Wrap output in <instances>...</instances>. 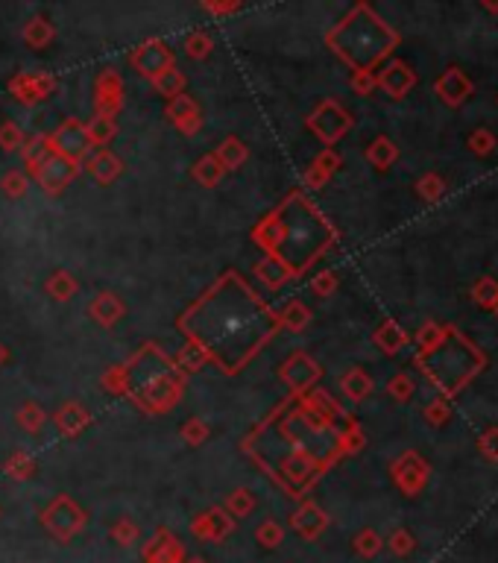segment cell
Segmentation results:
<instances>
[{"mask_svg": "<svg viewBox=\"0 0 498 563\" xmlns=\"http://www.w3.org/2000/svg\"><path fill=\"white\" fill-rule=\"evenodd\" d=\"M123 373H127V399L153 417L179 405L188 379L156 344H144L129 361H123Z\"/></svg>", "mask_w": 498, "mask_h": 563, "instance_id": "obj_1", "label": "cell"}, {"mask_svg": "<svg viewBox=\"0 0 498 563\" xmlns=\"http://www.w3.org/2000/svg\"><path fill=\"white\" fill-rule=\"evenodd\" d=\"M398 42V35L384 24L367 4H358L349 15L329 30L326 44L338 53L355 73H372V68L384 62Z\"/></svg>", "mask_w": 498, "mask_h": 563, "instance_id": "obj_2", "label": "cell"}, {"mask_svg": "<svg viewBox=\"0 0 498 563\" xmlns=\"http://www.w3.org/2000/svg\"><path fill=\"white\" fill-rule=\"evenodd\" d=\"M419 367L428 373V379L434 384H440L443 391L452 396L484 367V355L466 341V337L443 329L437 341L419 353Z\"/></svg>", "mask_w": 498, "mask_h": 563, "instance_id": "obj_3", "label": "cell"}, {"mask_svg": "<svg viewBox=\"0 0 498 563\" xmlns=\"http://www.w3.org/2000/svg\"><path fill=\"white\" fill-rule=\"evenodd\" d=\"M85 525H89V514H85V508L68 493H59L53 502L42 510V529L53 537L56 543H71L73 537L85 531Z\"/></svg>", "mask_w": 498, "mask_h": 563, "instance_id": "obj_4", "label": "cell"}, {"mask_svg": "<svg viewBox=\"0 0 498 563\" xmlns=\"http://www.w3.org/2000/svg\"><path fill=\"white\" fill-rule=\"evenodd\" d=\"M305 127L331 150L349 130H352V115H349L338 100H322V103L308 115Z\"/></svg>", "mask_w": 498, "mask_h": 563, "instance_id": "obj_5", "label": "cell"}, {"mask_svg": "<svg viewBox=\"0 0 498 563\" xmlns=\"http://www.w3.org/2000/svg\"><path fill=\"white\" fill-rule=\"evenodd\" d=\"M129 68L139 73V77L153 83L158 73L177 68V50H173L165 39H147L139 47H132Z\"/></svg>", "mask_w": 498, "mask_h": 563, "instance_id": "obj_6", "label": "cell"}, {"mask_svg": "<svg viewBox=\"0 0 498 563\" xmlns=\"http://www.w3.org/2000/svg\"><path fill=\"white\" fill-rule=\"evenodd\" d=\"M320 375H322V367L305 353V349H299V353H293V355L279 367V379H282V384L291 391L293 399L305 396L308 391H314V384L320 382Z\"/></svg>", "mask_w": 498, "mask_h": 563, "instance_id": "obj_7", "label": "cell"}, {"mask_svg": "<svg viewBox=\"0 0 498 563\" xmlns=\"http://www.w3.org/2000/svg\"><path fill=\"white\" fill-rule=\"evenodd\" d=\"M50 153H56L68 161H77L82 165L85 156L91 153V144H89V135H85V123L77 121V118H68L62 121L59 127L50 132Z\"/></svg>", "mask_w": 498, "mask_h": 563, "instance_id": "obj_8", "label": "cell"}, {"mask_svg": "<svg viewBox=\"0 0 498 563\" xmlns=\"http://www.w3.org/2000/svg\"><path fill=\"white\" fill-rule=\"evenodd\" d=\"M91 103H94V115H100V118L115 121L120 115V109H123V77L115 68H103L97 73Z\"/></svg>", "mask_w": 498, "mask_h": 563, "instance_id": "obj_9", "label": "cell"}, {"mask_svg": "<svg viewBox=\"0 0 498 563\" xmlns=\"http://www.w3.org/2000/svg\"><path fill=\"white\" fill-rule=\"evenodd\" d=\"M56 77L53 73H27V71H21L15 73V77L9 80V94L18 100L21 106H39L44 103L47 97H53L56 94Z\"/></svg>", "mask_w": 498, "mask_h": 563, "instance_id": "obj_10", "label": "cell"}, {"mask_svg": "<svg viewBox=\"0 0 498 563\" xmlns=\"http://www.w3.org/2000/svg\"><path fill=\"white\" fill-rule=\"evenodd\" d=\"M80 170H82V165H77V161H68L56 153H50L44 159V165L35 170V182L42 185V191L47 197H59L73 180L80 177Z\"/></svg>", "mask_w": 498, "mask_h": 563, "instance_id": "obj_11", "label": "cell"}, {"mask_svg": "<svg viewBox=\"0 0 498 563\" xmlns=\"http://www.w3.org/2000/svg\"><path fill=\"white\" fill-rule=\"evenodd\" d=\"M235 531V519L223 508H208L191 519V534L199 543H223Z\"/></svg>", "mask_w": 498, "mask_h": 563, "instance_id": "obj_12", "label": "cell"}, {"mask_svg": "<svg viewBox=\"0 0 498 563\" xmlns=\"http://www.w3.org/2000/svg\"><path fill=\"white\" fill-rule=\"evenodd\" d=\"M185 546L173 531L158 529L141 548V560L144 563H185Z\"/></svg>", "mask_w": 498, "mask_h": 563, "instance_id": "obj_13", "label": "cell"}, {"mask_svg": "<svg viewBox=\"0 0 498 563\" xmlns=\"http://www.w3.org/2000/svg\"><path fill=\"white\" fill-rule=\"evenodd\" d=\"M165 118L177 127L182 135H196L199 130H203V112H199V103L191 97V94H179L168 100L165 106Z\"/></svg>", "mask_w": 498, "mask_h": 563, "instance_id": "obj_14", "label": "cell"}, {"mask_svg": "<svg viewBox=\"0 0 498 563\" xmlns=\"http://www.w3.org/2000/svg\"><path fill=\"white\" fill-rule=\"evenodd\" d=\"M291 529L302 537V540H317V537L329 529V517L317 502L305 499V502H299V508L291 514Z\"/></svg>", "mask_w": 498, "mask_h": 563, "instance_id": "obj_15", "label": "cell"}, {"mask_svg": "<svg viewBox=\"0 0 498 563\" xmlns=\"http://www.w3.org/2000/svg\"><path fill=\"white\" fill-rule=\"evenodd\" d=\"M253 277H255L261 285H264L267 291H279L282 285H288V282L299 279V277H296V270H293L284 258H279V256H264L261 261H255V265H253Z\"/></svg>", "mask_w": 498, "mask_h": 563, "instance_id": "obj_16", "label": "cell"}, {"mask_svg": "<svg viewBox=\"0 0 498 563\" xmlns=\"http://www.w3.org/2000/svg\"><path fill=\"white\" fill-rule=\"evenodd\" d=\"M82 168L89 170V177L97 182V185H111L120 180L123 173V161L120 156H115L111 150H91L89 156H85Z\"/></svg>", "mask_w": 498, "mask_h": 563, "instance_id": "obj_17", "label": "cell"}, {"mask_svg": "<svg viewBox=\"0 0 498 563\" xmlns=\"http://www.w3.org/2000/svg\"><path fill=\"white\" fill-rule=\"evenodd\" d=\"M53 425L62 437H80L91 425V411L82 403H77V399H68V403H62L53 414Z\"/></svg>", "mask_w": 498, "mask_h": 563, "instance_id": "obj_18", "label": "cell"}, {"mask_svg": "<svg viewBox=\"0 0 498 563\" xmlns=\"http://www.w3.org/2000/svg\"><path fill=\"white\" fill-rule=\"evenodd\" d=\"M123 315H127V306H123V299L118 294H111V291L97 294L89 303V317L103 329H111L115 323H120Z\"/></svg>", "mask_w": 498, "mask_h": 563, "instance_id": "obj_19", "label": "cell"}, {"mask_svg": "<svg viewBox=\"0 0 498 563\" xmlns=\"http://www.w3.org/2000/svg\"><path fill=\"white\" fill-rule=\"evenodd\" d=\"M426 475H428V467L422 464L419 455H414V452H405L393 464V479L405 493H417L422 481H426Z\"/></svg>", "mask_w": 498, "mask_h": 563, "instance_id": "obj_20", "label": "cell"}, {"mask_svg": "<svg viewBox=\"0 0 498 563\" xmlns=\"http://www.w3.org/2000/svg\"><path fill=\"white\" fill-rule=\"evenodd\" d=\"M414 83H417L414 71H410L405 62H390V65L381 68L376 77V85L388 92L390 97H405L410 89H414Z\"/></svg>", "mask_w": 498, "mask_h": 563, "instance_id": "obj_21", "label": "cell"}, {"mask_svg": "<svg viewBox=\"0 0 498 563\" xmlns=\"http://www.w3.org/2000/svg\"><path fill=\"white\" fill-rule=\"evenodd\" d=\"M338 168H340V156L334 153V150H322V153L311 161V165L305 168V173H302L305 188H322L334 177V170Z\"/></svg>", "mask_w": 498, "mask_h": 563, "instance_id": "obj_22", "label": "cell"}, {"mask_svg": "<svg viewBox=\"0 0 498 563\" xmlns=\"http://www.w3.org/2000/svg\"><path fill=\"white\" fill-rule=\"evenodd\" d=\"M24 165H27V177H35V170L44 165V159L50 156V135L39 132V135H27V141L18 150Z\"/></svg>", "mask_w": 498, "mask_h": 563, "instance_id": "obj_23", "label": "cell"}, {"mask_svg": "<svg viewBox=\"0 0 498 563\" xmlns=\"http://www.w3.org/2000/svg\"><path fill=\"white\" fill-rule=\"evenodd\" d=\"M21 35H24V42H27V47H33V50H44V47H50V42L56 39V27H53V21H50V18H44V15H33L27 24H24Z\"/></svg>", "mask_w": 498, "mask_h": 563, "instance_id": "obj_24", "label": "cell"}, {"mask_svg": "<svg viewBox=\"0 0 498 563\" xmlns=\"http://www.w3.org/2000/svg\"><path fill=\"white\" fill-rule=\"evenodd\" d=\"M215 156L217 161L223 165V170H238L246 165V159H249V147L238 139V135H229V139H223L220 147L215 150Z\"/></svg>", "mask_w": 498, "mask_h": 563, "instance_id": "obj_25", "label": "cell"}, {"mask_svg": "<svg viewBox=\"0 0 498 563\" xmlns=\"http://www.w3.org/2000/svg\"><path fill=\"white\" fill-rule=\"evenodd\" d=\"M44 291H47L50 299H56V303H68V299H73V294L80 291V282L71 270H56V273H50L47 277Z\"/></svg>", "mask_w": 498, "mask_h": 563, "instance_id": "obj_26", "label": "cell"}, {"mask_svg": "<svg viewBox=\"0 0 498 563\" xmlns=\"http://www.w3.org/2000/svg\"><path fill=\"white\" fill-rule=\"evenodd\" d=\"M191 177L203 188H217L223 182V177H226V170H223V165L217 161L215 153H206V156L196 159V165L191 168Z\"/></svg>", "mask_w": 498, "mask_h": 563, "instance_id": "obj_27", "label": "cell"}, {"mask_svg": "<svg viewBox=\"0 0 498 563\" xmlns=\"http://www.w3.org/2000/svg\"><path fill=\"white\" fill-rule=\"evenodd\" d=\"M276 323L288 332H305L311 323V308L302 303V299H291V303L276 315Z\"/></svg>", "mask_w": 498, "mask_h": 563, "instance_id": "obj_28", "label": "cell"}, {"mask_svg": "<svg viewBox=\"0 0 498 563\" xmlns=\"http://www.w3.org/2000/svg\"><path fill=\"white\" fill-rule=\"evenodd\" d=\"M85 135H89L91 150H106V144L118 135V121L94 115L89 123H85Z\"/></svg>", "mask_w": 498, "mask_h": 563, "instance_id": "obj_29", "label": "cell"}, {"mask_svg": "<svg viewBox=\"0 0 498 563\" xmlns=\"http://www.w3.org/2000/svg\"><path fill=\"white\" fill-rule=\"evenodd\" d=\"M223 510L232 517V519H244L255 510V493L249 490V487H235V490L226 496V502H223Z\"/></svg>", "mask_w": 498, "mask_h": 563, "instance_id": "obj_30", "label": "cell"}, {"mask_svg": "<svg viewBox=\"0 0 498 563\" xmlns=\"http://www.w3.org/2000/svg\"><path fill=\"white\" fill-rule=\"evenodd\" d=\"M340 391L346 399H352V403H364L372 391V379L364 370H349L340 379Z\"/></svg>", "mask_w": 498, "mask_h": 563, "instance_id": "obj_31", "label": "cell"}, {"mask_svg": "<svg viewBox=\"0 0 498 563\" xmlns=\"http://www.w3.org/2000/svg\"><path fill=\"white\" fill-rule=\"evenodd\" d=\"M173 364H177L185 375H191V373L203 370L208 364V353L196 341H191V337H188V344L182 346V353L177 355V361H173Z\"/></svg>", "mask_w": 498, "mask_h": 563, "instance_id": "obj_32", "label": "cell"}, {"mask_svg": "<svg viewBox=\"0 0 498 563\" xmlns=\"http://www.w3.org/2000/svg\"><path fill=\"white\" fill-rule=\"evenodd\" d=\"M182 47H185V56L188 59L203 62V59H208L211 53H215V39H211L206 30H194V33L185 35Z\"/></svg>", "mask_w": 498, "mask_h": 563, "instance_id": "obj_33", "label": "cell"}, {"mask_svg": "<svg viewBox=\"0 0 498 563\" xmlns=\"http://www.w3.org/2000/svg\"><path fill=\"white\" fill-rule=\"evenodd\" d=\"M15 422H18V429L21 432H27V434H39L44 429V422H47V414H44V408L39 403H24L18 408V414H15Z\"/></svg>", "mask_w": 498, "mask_h": 563, "instance_id": "obj_34", "label": "cell"}, {"mask_svg": "<svg viewBox=\"0 0 498 563\" xmlns=\"http://www.w3.org/2000/svg\"><path fill=\"white\" fill-rule=\"evenodd\" d=\"M4 472L9 475V479H15V481H27V479H33V475H35V458L24 452V449H18V452H12L4 461Z\"/></svg>", "mask_w": 498, "mask_h": 563, "instance_id": "obj_35", "label": "cell"}, {"mask_svg": "<svg viewBox=\"0 0 498 563\" xmlns=\"http://www.w3.org/2000/svg\"><path fill=\"white\" fill-rule=\"evenodd\" d=\"M437 92L448 100V103H460V100L469 94V80L460 71H448L437 83Z\"/></svg>", "mask_w": 498, "mask_h": 563, "instance_id": "obj_36", "label": "cell"}, {"mask_svg": "<svg viewBox=\"0 0 498 563\" xmlns=\"http://www.w3.org/2000/svg\"><path fill=\"white\" fill-rule=\"evenodd\" d=\"M153 89L168 100L179 97V94H185V73L179 68H170L165 73H158V77L153 80Z\"/></svg>", "mask_w": 498, "mask_h": 563, "instance_id": "obj_37", "label": "cell"}, {"mask_svg": "<svg viewBox=\"0 0 498 563\" xmlns=\"http://www.w3.org/2000/svg\"><path fill=\"white\" fill-rule=\"evenodd\" d=\"M109 537H111V543H118V546H123V548H127V546H135V543H139V537H141L139 522L129 519V517H120V519L111 522Z\"/></svg>", "mask_w": 498, "mask_h": 563, "instance_id": "obj_38", "label": "cell"}, {"mask_svg": "<svg viewBox=\"0 0 498 563\" xmlns=\"http://www.w3.org/2000/svg\"><path fill=\"white\" fill-rule=\"evenodd\" d=\"M376 344H378L388 355H393V353H398V349H402V346L407 344V335H405L402 329H398L393 320H388V323H384V326L376 332Z\"/></svg>", "mask_w": 498, "mask_h": 563, "instance_id": "obj_39", "label": "cell"}, {"mask_svg": "<svg viewBox=\"0 0 498 563\" xmlns=\"http://www.w3.org/2000/svg\"><path fill=\"white\" fill-rule=\"evenodd\" d=\"M208 434H211L208 422H206V420H199V417H188V420L182 422V429H179L182 443H185V446H191V449L203 446V443L208 441Z\"/></svg>", "mask_w": 498, "mask_h": 563, "instance_id": "obj_40", "label": "cell"}, {"mask_svg": "<svg viewBox=\"0 0 498 563\" xmlns=\"http://www.w3.org/2000/svg\"><path fill=\"white\" fill-rule=\"evenodd\" d=\"M367 159H369L372 168L388 170L393 161H396V147L390 144V139H376V141L367 147Z\"/></svg>", "mask_w": 498, "mask_h": 563, "instance_id": "obj_41", "label": "cell"}, {"mask_svg": "<svg viewBox=\"0 0 498 563\" xmlns=\"http://www.w3.org/2000/svg\"><path fill=\"white\" fill-rule=\"evenodd\" d=\"M24 141H27V132H24L15 121L0 123V150H4V153H18Z\"/></svg>", "mask_w": 498, "mask_h": 563, "instance_id": "obj_42", "label": "cell"}, {"mask_svg": "<svg viewBox=\"0 0 498 563\" xmlns=\"http://www.w3.org/2000/svg\"><path fill=\"white\" fill-rule=\"evenodd\" d=\"M30 188V177L24 170H9L0 177V191H4V197L9 199H21L24 194H27Z\"/></svg>", "mask_w": 498, "mask_h": 563, "instance_id": "obj_43", "label": "cell"}, {"mask_svg": "<svg viewBox=\"0 0 498 563\" xmlns=\"http://www.w3.org/2000/svg\"><path fill=\"white\" fill-rule=\"evenodd\" d=\"M282 540H284V529L276 519H264L255 529V543L261 548H276V546H282Z\"/></svg>", "mask_w": 498, "mask_h": 563, "instance_id": "obj_44", "label": "cell"}, {"mask_svg": "<svg viewBox=\"0 0 498 563\" xmlns=\"http://www.w3.org/2000/svg\"><path fill=\"white\" fill-rule=\"evenodd\" d=\"M100 384H103V391L111 396H127V373H123V364H111L100 375Z\"/></svg>", "mask_w": 498, "mask_h": 563, "instance_id": "obj_45", "label": "cell"}, {"mask_svg": "<svg viewBox=\"0 0 498 563\" xmlns=\"http://www.w3.org/2000/svg\"><path fill=\"white\" fill-rule=\"evenodd\" d=\"M378 548H381V537L376 531H360L355 537V552L358 555H364V558H372V555H378Z\"/></svg>", "mask_w": 498, "mask_h": 563, "instance_id": "obj_46", "label": "cell"}, {"mask_svg": "<svg viewBox=\"0 0 498 563\" xmlns=\"http://www.w3.org/2000/svg\"><path fill=\"white\" fill-rule=\"evenodd\" d=\"M334 287H338V277H334L331 270L317 273L314 282H311V291H314L317 296H329V294H334Z\"/></svg>", "mask_w": 498, "mask_h": 563, "instance_id": "obj_47", "label": "cell"}, {"mask_svg": "<svg viewBox=\"0 0 498 563\" xmlns=\"http://www.w3.org/2000/svg\"><path fill=\"white\" fill-rule=\"evenodd\" d=\"M388 393L393 396V399H398V403H405V399L414 393V382L407 379V375L402 373V375H396V379L388 384Z\"/></svg>", "mask_w": 498, "mask_h": 563, "instance_id": "obj_48", "label": "cell"}, {"mask_svg": "<svg viewBox=\"0 0 498 563\" xmlns=\"http://www.w3.org/2000/svg\"><path fill=\"white\" fill-rule=\"evenodd\" d=\"M203 9L211 15H232V12H241L238 0H229V4H220V0H203Z\"/></svg>", "mask_w": 498, "mask_h": 563, "instance_id": "obj_49", "label": "cell"}, {"mask_svg": "<svg viewBox=\"0 0 498 563\" xmlns=\"http://www.w3.org/2000/svg\"><path fill=\"white\" fill-rule=\"evenodd\" d=\"M495 296H498V287H495V282H493V279H481V282H478V287H475V299H478V303L490 306Z\"/></svg>", "mask_w": 498, "mask_h": 563, "instance_id": "obj_50", "label": "cell"}, {"mask_svg": "<svg viewBox=\"0 0 498 563\" xmlns=\"http://www.w3.org/2000/svg\"><path fill=\"white\" fill-rule=\"evenodd\" d=\"M352 89L358 94H369L372 89H376V73H352Z\"/></svg>", "mask_w": 498, "mask_h": 563, "instance_id": "obj_51", "label": "cell"}, {"mask_svg": "<svg viewBox=\"0 0 498 563\" xmlns=\"http://www.w3.org/2000/svg\"><path fill=\"white\" fill-rule=\"evenodd\" d=\"M390 546H393V552L405 555L407 548H410V537H407L405 531H396V534H393V540H390Z\"/></svg>", "mask_w": 498, "mask_h": 563, "instance_id": "obj_52", "label": "cell"}, {"mask_svg": "<svg viewBox=\"0 0 498 563\" xmlns=\"http://www.w3.org/2000/svg\"><path fill=\"white\" fill-rule=\"evenodd\" d=\"M481 446L487 449V452H490L493 458H498V432H490V434L481 441Z\"/></svg>", "mask_w": 498, "mask_h": 563, "instance_id": "obj_53", "label": "cell"}, {"mask_svg": "<svg viewBox=\"0 0 498 563\" xmlns=\"http://www.w3.org/2000/svg\"><path fill=\"white\" fill-rule=\"evenodd\" d=\"M6 361H9V346H6L4 341H0V367H4Z\"/></svg>", "mask_w": 498, "mask_h": 563, "instance_id": "obj_54", "label": "cell"}, {"mask_svg": "<svg viewBox=\"0 0 498 563\" xmlns=\"http://www.w3.org/2000/svg\"><path fill=\"white\" fill-rule=\"evenodd\" d=\"M185 563H208L206 558H199V555H194V558H185Z\"/></svg>", "mask_w": 498, "mask_h": 563, "instance_id": "obj_55", "label": "cell"}, {"mask_svg": "<svg viewBox=\"0 0 498 563\" xmlns=\"http://www.w3.org/2000/svg\"><path fill=\"white\" fill-rule=\"evenodd\" d=\"M0 517H4V510H0Z\"/></svg>", "mask_w": 498, "mask_h": 563, "instance_id": "obj_56", "label": "cell"}]
</instances>
